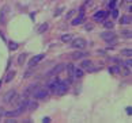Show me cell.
<instances>
[{"instance_id":"1","label":"cell","mask_w":132,"mask_h":123,"mask_svg":"<svg viewBox=\"0 0 132 123\" xmlns=\"http://www.w3.org/2000/svg\"><path fill=\"white\" fill-rule=\"evenodd\" d=\"M68 91V83L67 81H59L57 87L55 88V92L56 95H64V93Z\"/></svg>"},{"instance_id":"2","label":"cell","mask_w":132,"mask_h":123,"mask_svg":"<svg viewBox=\"0 0 132 123\" xmlns=\"http://www.w3.org/2000/svg\"><path fill=\"white\" fill-rule=\"evenodd\" d=\"M31 95L36 97V99H45L48 96V89L46 88H41V87H37V89L34 91Z\"/></svg>"},{"instance_id":"3","label":"cell","mask_w":132,"mask_h":123,"mask_svg":"<svg viewBox=\"0 0 132 123\" xmlns=\"http://www.w3.org/2000/svg\"><path fill=\"white\" fill-rule=\"evenodd\" d=\"M101 38L104 39V41L109 42V43H113L116 41V34L113 31H105V33L101 34Z\"/></svg>"},{"instance_id":"4","label":"cell","mask_w":132,"mask_h":123,"mask_svg":"<svg viewBox=\"0 0 132 123\" xmlns=\"http://www.w3.org/2000/svg\"><path fill=\"white\" fill-rule=\"evenodd\" d=\"M10 15V7L8 6H4L0 11V23H6V19Z\"/></svg>"},{"instance_id":"5","label":"cell","mask_w":132,"mask_h":123,"mask_svg":"<svg viewBox=\"0 0 132 123\" xmlns=\"http://www.w3.org/2000/svg\"><path fill=\"white\" fill-rule=\"evenodd\" d=\"M16 96H18V95H16V91L11 89V91H8L6 95H4V101H6V103H12L14 99H15Z\"/></svg>"},{"instance_id":"6","label":"cell","mask_w":132,"mask_h":123,"mask_svg":"<svg viewBox=\"0 0 132 123\" xmlns=\"http://www.w3.org/2000/svg\"><path fill=\"white\" fill-rule=\"evenodd\" d=\"M72 47H75V49H85L86 47V41H85V39H82V38H78V39H75V41L72 42Z\"/></svg>"},{"instance_id":"7","label":"cell","mask_w":132,"mask_h":123,"mask_svg":"<svg viewBox=\"0 0 132 123\" xmlns=\"http://www.w3.org/2000/svg\"><path fill=\"white\" fill-rule=\"evenodd\" d=\"M64 69H65V65H64V64H59V65H56V66L53 68V69H52L49 73H48V75H49V76L59 75V73H60L61 70H64Z\"/></svg>"},{"instance_id":"8","label":"cell","mask_w":132,"mask_h":123,"mask_svg":"<svg viewBox=\"0 0 132 123\" xmlns=\"http://www.w3.org/2000/svg\"><path fill=\"white\" fill-rule=\"evenodd\" d=\"M44 57H45L44 54H38V56H34V57L31 58V60H30V62H29V65H30V66H36L37 64L40 62Z\"/></svg>"},{"instance_id":"9","label":"cell","mask_w":132,"mask_h":123,"mask_svg":"<svg viewBox=\"0 0 132 123\" xmlns=\"http://www.w3.org/2000/svg\"><path fill=\"white\" fill-rule=\"evenodd\" d=\"M22 110H19V108H16L15 111H8V112H4V115L6 116H11V118H15V116H19L22 114Z\"/></svg>"},{"instance_id":"10","label":"cell","mask_w":132,"mask_h":123,"mask_svg":"<svg viewBox=\"0 0 132 123\" xmlns=\"http://www.w3.org/2000/svg\"><path fill=\"white\" fill-rule=\"evenodd\" d=\"M82 68H83V69H86V70H90L93 68V61H90V60L82 61Z\"/></svg>"},{"instance_id":"11","label":"cell","mask_w":132,"mask_h":123,"mask_svg":"<svg viewBox=\"0 0 132 123\" xmlns=\"http://www.w3.org/2000/svg\"><path fill=\"white\" fill-rule=\"evenodd\" d=\"M105 16H106V12H104V11H98L97 14H94V19L97 22H101Z\"/></svg>"},{"instance_id":"12","label":"cell","mask_w":132,"mask_h":123,"mask_svg":"<svg viewBox=\"0 0 132 123\" xmlns=\"http://www.w3.org/2000/svg\"><path fill=\"white\" fill-rule=\"evenodd\" d=\"M83 18H85V15H83V12H82V14H80V15L78 16L76 19H74V20H72V24H74V26H76V24L82 23V22H83Z\"/></svg>"},{"instance_id":"13","label":"cell","mask_w":132,"mask_h":123,"mask_svg":"<svg viewBox=\"0 0 132 123\" xmlns=\"http://www.w3.org/2000/svg\"><path fill=\"white\" fill-rule=\"evenodd\" d=\"M37 107H38V104H37L36 101H29V103H27V108H29L30 111L37 110Z\"/></svg>"},{"instance_id":"14","label":"cell","mask_w":132,"mask_h":123,"mask_svg":"<svg viewBox=\"0 0 132 123\" xmlns=\"http://www.w3.org/2000/svg\"><path fill=\"white\" fill-rule=\"evenodd\" d=\"M83 56H86V52H78V53L72 54V58H74V60H78V58H82Z\"/></svg>"},{"instance_id":"15","label":"cell","mask_w":132,"mask_h":123,"mask_svg":"<svg viewBox=\"0 0 132 123\" xmlns=\"http://www.w3.org/2000/svg\"><path fill=\"white\" fill-rule=\"evenodd\" d=\"M48 27H49V24L48 23H42L40 27H38V33H45L48 30Z\"/></svg>"},{"instance_id":"16","label":"cell","mask_w":132,"mask_h":123,"mask_svg":"<svg viewBox=\"0 0 132 123\" xmlns=\"http://www.w3.org/2000/svg\"><path fill=\"white\" fill-rule=\"evenodd\" d=\"M74 76L78 77V78H80V77L83 76V70H82V69H78V68H75V69H74Z\"/></svg>"},{"instance_id":"17","label":"cell","mask_w":132,"mask_h":123,"mask_svg":"<svg viewBox=\"0 0 132 123\" xmlns=\"http://www.w3.org/2000/svg\"><path fill=\"white\" fill-rule=\"evenodd\" d=\"M61 41H63V42H68V41H72V35H71V34H64V35L61 37Z\"/></svg>"},{"instance_id":"18","label":"cell","mask_w":132,"mask_h":123,"mask_svg":"<svg viewBox=\"0 0 132 123\" xmlns=\"http://www.w3.org/2000/svg\"><path fill=\"white\" fill-rule=\"evenodd\" d=\"M25 60H26V54H21V56L18 57V64L19 65H23V64H25Z\"/></svg>"},{"instance_id":"19","label":"cell","mask_w":132,"mask_h":123,"mask_svg":"<svg viewBox=\"0 0 132 123\" xmlns=\"http://www.w3.org/2000/svg\"><path fill=\"white\" fill-rule=\"evenodd\" d=\"M8 47H10V50H16V49H18V43L10 41V43H8Z\"/></svg>"},{"instance_id":"20","label":"cell","mask_w":132,"mask_h":123,"mask_svg":"<svg viewBox=\"0 0 132 123\" xmlns=\"http://www.w3.org/2000/svg\"><path fill=\"white\" fill-rule=\"evenodd\" d=\"M121 23L123 24H129L131 23V18L129 16H123L121 18Z\"/></svg>"},{"instance_id":"21","label":"cell","mask_w":132,"mask_h":123,"mask_svg":"<svg viewBox=\"0 0 132 123\" xmlns=\"http://www.w3.org/2000/svg\"><path fill=\"white\" fill-rule=\"evenodd\" d=\"M14 76H15V72H10L8 75H7V77H6V81L10 83V81H11L12 78H14Z\"/></svg>"},{"instance_id":"22","label":"cell","mask_w":132,"mask_h":123,"mask_svg":"<svg viewBox=\"0 0 132 123\" xmlns=\"http://www.w3.org/2000/svg\"><path fill=\"white\" fill-rule=\"evenodd\" d=\"M57 84H59V80H55V81H52V83H49V88L52 91H55V88L57 87Z\"/></svg>"},{"instance_id":"23","label":"cell","mask_w":132,"mask_h":123,"mask_svg":"<svg viewBox=\"0 0 132 123\" xmlns=\"http://www.w3.org/2000/svg\"><path fill=\"white\" fill-rule=\"evenodd\" d=\"M65 68L68 69V73H70L71 76H74V69H75V66H74V65H72V64H71V65H68V66H65Z\"/></svg>"},{"instance_id":"24","label":"cell","mask_w":132,"mask_h":123,"mask_svg":"<svg viewBox=\"0 0 132 123\" xmlns=\"http://www.w3.org/2000/svg\"><path fill=\"white\" fill-rule=\"evenodd\" d=\"M121 53H123V56H127V57H131V54H132V50H131V49H124V50L121 52Z\"/></svg>"},{"instance_id":"25","label":"cell","mask_w":132,"mask_h":123,"mask_svg":"<svg viewBox=\"0 0 132 123\" xmlns=\"http://www.w3.org/2000/svg\"><path fill=\"white\" fill-rule=\"evenodd\" d=\"M109 70H110L112 73H119V72H120V68H119V66H112Z\"/></svg>"},{"instance_id":"26","label":"cell","mask_w":132,"mask_h":123,"mask_svg":"<svg viewBox=\"0 0 132 123\" xmlns=\"http://www.w3.org/2000/svg\"><path fill=\"white\" fill-rule=\"evenodd\" d=\"M74 15H75V9H72V11H70V12L67 14V19H71Z\"/></svg>"},{"instance_id":"27","label":"cell","mask_w":132,"mask_h":123,"mask_svg":"<svg viewBox=\"0 0 132 123\" xmlns=\"http://www.w3.org/2000/svg\"><path fill=\"white\" fill-rule=\"evenodd\" d=\"M131 65H132V61H131V57H129V60L124 62V66H127V68H131Z\"/></svg>"},{"instance_id":"28","label":"cell","mask_w":132,"mask_h":123,"mask_svg":"<svg viewBox=\"0 0 132 123\" xmlns=\"http://www.w3.org/2000/svg\"><path fill=\"white\" fill-rule=\"evenodd\" d=\"M105 27L106 28H112V27H113V23H112V22H105Z\"/></svg>"},{"instance_id":"29","label":"cell","mask_w":132,"mask_h":123,"mask_svg":"<svg viewBox=\"0 0 132 123\" xmlns=\"http://www.w3.org/2000/svg\"><path fill=\"white\" fill-rule=\"evenodd\" d=\"M31 75H33V72H31V70H27V72H26V75H25V77H30Z\"/></svg>"},{"instance_id":"30","label":"cell","mask_w":132,"mask_h":123,"mask_svg":"<svg viewBox=\"0 0 132 123\" xmlns=\"http://www.w3.org/2000/svg\"><path fill=\"white\" fill-rule=\"evenodd\" d=\"M86 28H87V30H91V28H93V24H86Z\"/></svg>"},{"instance_id":"31","label":"cell","mask_w":132,"mask_h":123,"mask_svg":"<svg viewBox=\"0 0 132 123\" xmlns=\"http://www.w3.org/2000/svg\"><path fill=\"white\" fill-rule=\"evenodd\" d=\"M3 115H4V110H3V108H0V119H2Z\"/></svg>"},{"instance_id":"32","label":"cell","mask_w":132,"mask_h":123,"mask_svg":"<svg viewBox=\"0 0 132 123\" xmlns=\"http://www.w3.org/2000/svg\"><path fill=\"white\" fill-rule=\"evenodd\" d=\"M112 15H113V18H117V16H119V12H117V11H113V14H112Z\"/></svg>"},{"instance_id":"33","label":"cell","mask_w":132,"mask_h":123,"mask_svg":"<svg viewBox=\"0 0 132 123\" xmlns=\"http://www.w3.org/2000/svg\"><path fill=\"white\" fill-rule=\"evenodd\" d=\"M0 84H2V83H0Z\"/></svg>"}]
</instances>
